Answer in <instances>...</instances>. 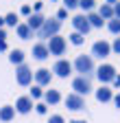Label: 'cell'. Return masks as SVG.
I'll list each match as a JSON object with an SVG mask.
<instances>
[{"mask_svg": "<svg viewBox=\"0 0 120 123\" xmlns=\"http://www.w3.org/2000/svg\"><path fill=\"white\" fill-rule=\"evenodd\" d=\"M59 29H61V20H57V18H50V20H46L44 22V26L37 31V37H55L57 33H59Z\"/></svg>", "mask_w": 120, "mask_h": 123, "instance_id": "1", "label": "cell"}, {"mask_svg": "<svg viewBox=\"0 0 120 123\" xmlns=\"http://www.w3.org/2000/svg\"><path fill=\"white\" fill-rule=\"evenodd\" d=\"M74 68H77V73H81L83 77H87L94 70V62H92L89 55H79L77 59H74Z\"/></svg>", "mask_w": 120, "mask_h": 123, "instance_id": "2", "label": "cell"}, {"mask_svg": "<svg viewBox=\"0 0 120 123\" xmlns=\"http://www.w3.org/2000/svg\"><path fill=\"white\" fill-rule=\"evenodd\" d=\"M72 90L77 92V95H87L89 90H92V81H89V77H83V75H79L77 79L72 81Z\"/></svg>", "mask_w": 120, "mask_h": 123, "instance_id": "3", "label": "cell"}, {"mask_svg": "<svg viewBox=\"0 0 120 123\" xmlns=\"http://www.w3.org/2000/svg\"><path fill=\"white\" fill-rule=\"evenodd\" d=\"M72 26H74V31L81 33V35H87V31L92 29L87 15H83V13H79V15H74V18H72Z\"/></svg>", "mask_w": 120, "mask_h": 123, "instance_id": "4", "label": "cell"}, {"mask_svg": "<svg viewBox=\"0 0 120 123\" xmlns=\"http://www.w3.org/2000/svg\"><path fill=\"white\" fill-rule=\"evenodd\" d=\"M96 77L100 79V84H109V81L116 79V68H114L111 64H103V66L96 70Z\"/></svg>", "mask_w": 120, "mask_h": 123, "instance_id": "5", "label": "cell"}, {"mask_svg": "<svg viewBox=\"0 0 120 123\" xmlns=\"http://www.w3.org/2000/svg\"><path fill=\"white\" fill-rule=\"evenodd\" d=\"M33 70L31 68H28L26 64H22V66H18V70H16V79H18V84L20 86H28V84H31L33 81Z\"/></svg>", "mask_w": 120, "mask_h": 123, "instance_id": "6", "label": "cell"}, {"mask_svg": "<svg viewBox=\"0 0 120 123\" xmlns=\"http://www.w3.org/2000/svg\"><path fill=\"white\" fill-rule=\"evenodd\" d=\"M66 108H68V110H74V112L85 110V99L81 95H77V92H72V95L66 97Z\"/></svg>", "mask_w": 120, "mask_h": 123, "instance_id": "7", "label": "cell"}, {"mask_svg": "<svg viewBox=\"0 0 120 123\" xmlns=\"http://www.w3.org/2000/svg\"><path fill=\"white\" fill-rule=\"evenodd\" d=\"M109 53H111V44H109V42L98 40V42L92 44V55H94V57H100V59H103V57H107Z\"/></svg>", "mask_w": 120, "mask_h": 123, "instance_id": "8", "label": "cell"}, {"mask_svg": "<svg viewBox=\"0 0 120 123\" xmlns=\"http://www.w3.org/2000/svg\"><path fill=\"white\" fill-rule=\"evenodd\" d=\"M48 51H50V55H63V51H66V40L59 37V35L50 37V42H48Z\"/></svg>", "mask_w": 120, "mask_h": 123, "instance_id": "9", "label": "cell"}, {"mask_svg": "<svg viewBox=\"0 0 120 123\" xmlns=\"http://www.w3.org/2000/svg\"><path fill=\"white\" fill-rule=\"evenodd\" d=\"M52 73L66 79V77L72 73V64H70L68 59H57V62H55V66H52Z\"/></svg>", "mask_w": 120, "mask_h": 123, "instance_id": "10", "label": "cell"}, {"mask_svg": "<svg viewBox=\"0 0 120 123\" xmlns=\"http://www.w3.org/2000/svg\"><path fill=\"white\" fill-rule=\"evenodd\" d=\"M33 108H35V105H33V99H31V97H20V99L16 101V110H18L20 114H28Z\"/></svg>", "mask_w": 120, "mask_h": 123, "instance_id": "11", "label": "cell"}, {"mask_svg": "<svg viewBox=\"0 0 120 123\" xmlns=\"http://www.w3.org/2000/svg\"><path fill=\"white\" fill-rule=\"evenodd\" d=\"M50 55V51H48V44H44V42H37V44H33V57L35 59H46Z\"/></svg>", "mask_w": 120, "mask_h": 123, "instance_id": "12", "label": "cell"}, {"mask_svg": "<svg viewBox=\"0 0 120 123\" xmlns=\"http://www.w3.org/2000/svg\"><path fill=\"white\" fill-rule=\"evenodd\" d=\"M96 99H98L100 103L114 101V92H111V88H107V86H100V88L96 90Z\"/></svg>", "mask_w": 120, "mask_h": 123, "instance_id": "13", "label": "cell"}, {"mask_svg": "<svg viewBox=\"0 0 120 123\" xmlns=\"http://www.w3.org/2000/svg\"><path fill=\"white\" fill-rule=\"evenodd\" d=\"M50 70L48 68H39V70H35V81H37V86H46V84H50Z\"/></svg>", "mask_w": 120, "mask_h": 123, "instance_id": "14", "label": "cell"}, {"mask_svg": "<svg viewBox=\"0 0 120 123\" xmlns=\"http://www.w3.org/2000/svg\"><path fill=\"white\" fill-rule=\"evenodd\" d=\"M44 22H46V18H44V15H42V13H33V15H31V18H28V22H26V24H28V26H31L33 31H39V29L44 26Z\"/></svg>", "mask_w": 120, "mask_h": 123, "instance_id": "15", "label": "cell"}, {"mask_svg": "<svg viewBox=\"0 0 120 123\" xmlns=\"http://www.w3.org/2000/svg\"><path fill=\"white\" fill-rule=\"evenodd\" d=\"M16 31H18V37H20V40H28V37H33V33H35L28 24H18Z\"/></svg>", "mask_w": 120, "mask_h": 123, "instance_id": "16", "label": "cell"}, {"mask_svg": "<svg viewBox=\"0 0 120 123\" xmlns=\"http://www.w3.org/2000/svg\"><path fill=\"white\" fill-rule=\"evenodd\" d=\"M98 15H100V18H105V20H114V18H116V11H114V7H111V5L105 2V5L100 7Z\"/></svg>", "mask_w": 120, "mask_h": 123, "instance_id": "17", "label": "cell"}, {"mask_svg": "<svg viewBox=\"0 0 120 123\" xmlns=\"http://www.w3.org/2000/svg\"><path fill=\"white\" fill-rule=\"evenodd\" d=\"M13 114H16V108L13 105H2L0 108V121H11Z\"/></svg>", "mask_w": 120, "mask_h": 123, "instance_id": "18", "label": "cell"}, {"mask_svg": "<svg viewBox=\"0 0 120 123\" xmlns=\"http://www.w3.org/2000/svg\"><path fill=\"white\" fill-rule=\"evenodd\" d=\"M9 62H11V64L22 66V64H24V53H22L20 49H13V51H11V55H9Z\"/></svg>", "mask_w": 120, "mask_h": 123, "instance_id": "19", "label": "cell"}, {"mask_svg": "<svg viewBox=\"0 0 120 123\" xmlns=\"http://www.w3.org/2000/svg\"><path fill=\"white\" fill-rule=\"evenodd\" d=\"M44 99H46V103L55 105V103H59V101H61V95H59V90H48L46 95H44Z\"/></svg>", "mask_w": 120, "mask_h": 123, "instance_id": "20", "label": "cell"}, {"mask_svg": "<svg viewBox=\"0 0 120 123\" xmlns=\"http://www.w3.org/2000/svg\"><path fill=\"white\" fill-rule=\"evenodd\" d=\"M87 20H89V24H92V26H103V18H100L98 13H89Z\"/></svg>", "mask_w": 120, "mask_h": 123, "instance_id": "21", "label": "cell"}, {"mask_svg": "<svg viewBox=\"0 0 120 123\" xmlns=\"http://www.w3.org/2000/svg\"><path fill=\"white\" fill-rule=\"evenodd\" d=\"M107 29L111 31V33H120V20H118V18L109 20V22H107Z\"/></svg>", "mask_w": 120, "mask_h": 123, "instance_id": "22", "label": "cell"}, {"mask_svg": "<svg viewBox=\"0 0 120 123\" xmlns=\"http://www.w3.org/2000/svg\"><path fill=\"white\" fill-rule=\"evenodd\" d=\"M94 2H96V0H79V7L83 11H92L94 9Z\"/></svg>", "mask_w": 120, "mask_h": 123, "instance_id": "23", "label": "cell"}, {"mask_svg": "<svg viewBox=\"0 0 120 123\" xmlns=\"http://www.w3.org/2000/svg\"><path fill=\"white\" fill-rule=\"evenodd\" d=\"M83 40H85V35H81V33H77V31H74V33H70V42L72 44H83Z\"/></svg>", "mask_w": 120, "mask_h": 123, "instance_id": "24", "label": "cell"}, {"mask_svg": "<svg viewBox=\"0 0 120 123\" xmlns=\"http://www.w3.org/2000/svg\"><path fill=\"white\" fill-rule=\"evenodd\" d=\"M5 24H9V26H18V15H16V13H9L7 18H5Z\"/></svg>", "mask_w": 120, "mask_h": 123, "instance_id": "25", "label": "cell"}, {"mask_svg": "<svg viewBox=\"0 0 120 123\" xmlns=\"http://www.w3.org/2000/svg\"><path fill=\"white\" fill-rule=\"evenodd\" d=\"M44 95V92H42V86H35L33 90H31V99H39Z\"/></svg>", "mask_w": 120, "mask_h": 123, "instance_id": "26", "label": "cell"}, {"mask_svg": "<svg viewBox=\"0 0 120 123\" xmlns=\"http://www.w3.org/2000/svg\"><path fill=\"white\" fill-rule=\"evenodd\" d=\"M79 7V0H63V9H74Z\"/></svg>", "mask_w": 120, "mask_h": 123, "instance_id": "27", "label": "cell"}, {"mask_svg": "<svg viewBox=\"0 0 120 123\" xmlns=\"http://www.w3.org/2000/svg\"><path fill=\"white\" fill-rule=\"evenodd\" d=\"M48 123H66V121H63V117H61V114H52V117L48 119Z\"/></svg>", "mask_w": 120, "mask_h": 123, "instance_id": "28", "label": "cell"}, {"mask_svg": "<svg viewBox=\"0 0 120 123\" xmlns=\"http://www.w3.org/2000/svg\"><path fill=\"white\" fill-rule=\"evenodd\" d=\"M111 51L120 55V37H116V40H114V44H111Z\"/></svg>", "mask_w": 120, "mask_h": 123, "instance_id": "29", "label": "cell"}, {"mask_svg": "<svg viewBox=\"0 0 120 123\" xmlns=\"http://www.w3.org/2000/svg\"><path fill=\"white\" fill-rule=\"evenodd\" d=\"M35 110H37L39 114H46V112H48V108H46V103H37V105H35Z\"/></svg>", "mask_w": 120, "mask_h": 123, "instance_id": "30", "label": "cell"}, {"mask_svg": "<svg viewBox=\"0 0 120 123\" xmlns=\"http://www.w3.org/2000/svg\"><path fill=\"white\" fill-rule=\"evenodd\" d=\"M66 15H68V9H59V13H57V20H66Z\"/></svg>", "mask_w": 120, "mask_h": 123, "instance_id": "31", "label": "cell"}, {"mask_svg": "<svg viewBox=\"0 0 120 123\" xmlns=\"http://www.w3.org/2000/svg\"><path fill=\"white\" fill-rule=\"evenodd\" d=\"M22 13H24V15H28V18H31V7H28V5H24V7H22Z\"/></svg>", "mask_w": 120, "mask_h": 123, "instance_id": "32", "label": "cell"}, {"mask_svg": "<svg viewBox=\"0 0 120 123\" xmlns=\"http://www.w3.org/2000/svg\"><path fill=\"white\" fill-rule=\"evenodd\" d=\"M114 11H116V18H118V20H120V2H118V5H116V7H114Z\"/></svg>", "mask_w": 120, "mask_h": 123, "instance_id": "33", "label": "cell"}, {"mask_svg": "<svg viewBox=\"0 0 120 123\" xmlns=\"http://www.w3.org/2000/svg\"><path fill=\"white\" fill-rule=\"evenodd\" d=\"M114 86H116V88H120V75H116V79H114Z\"/></svg>", "mask_w": 120, "mask_h": 123, "instance_id": "34", "label": "cell"}, {"mask_svg": "<svg viewBox=\"0 0 120 123\" xmlns=\"http://www.w3.org/2000/svg\"><path fill=\"white\" fill-rule=\"evenodd\" d=\"M114 103H116V105L120 108V95H114Z\"/></svg>", "mask_w": 120, "mask_h": 123, "instance_id": "35", "label": "cell"}, {"mask_svg": "<svg viewBox=\"0 0 120 123\" xmlns=\"http://www.w3.org/2000/svg\"><path fill=\"white\" fill-rule=\"evenodd\" d=\"M5 37H7V33H5V29H0V42H5Z\"/></svg>", "mask_w": 120, "mask_h": 123, "instance_id": "36", "label": "cell"}, {"mask_svg": "<svg viewBox=\"0 0 120 123\" xmlns=\"http://www.w3.org/2000/svg\"><path fill=\"white\" fill-rule=\"evenodd\" d=\"M0 51H7V42H0Z\"/></svg>", "mask_w": 120, "mask_h": 123, "instance_id": "37", "label": "cell"}, {"mask_svg": "<svg viewBox=\"0 0 120 123\" xmlns=\"http://www.w3.org/2000/svg\"><path fill=\"white\" fill-rule=\"evenodd\" d=\"M107 5H118V0H107Z\"/></svg>", "mask_w": 120, "mask_h": 123, "instance_id": "38", "label": "cell"}, {"mask_svg": "<svg viewBox=\"0 0 120 123\" xmlns=\"http://www.w3.org/2000/svg\"><path fill=\"white\" fill-rule=\"evenodd\" d=\"M2 24H5V18H0V29H2Z\"/></svg>", "mask_w": 120, "mask_h": 123, "instance_id": "39", "label": "cell"}, {"mask_svg": "<svg viewBox=\"0 0 120 123\" xmlns=\"http://www.w3.org/2000/svg\"><path fill=\"white\" fill-rule=\"evenodd\" d=\"M72 123H85V121H72Z\"/></svg>", "mask_w": 120, "mask_h": 123, "instance_id": "40", "label": "cell"}]
</instances>
